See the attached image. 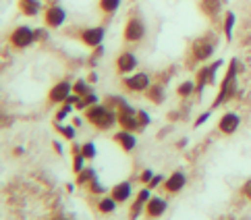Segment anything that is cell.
Instances as JSON below:
<instances>
[{
  "mask_svg": "<svg viewBox=\"0 0 251 220\" xmlns=\"http://www.w3.org/2000/svg\"><path fill=\"white\" fill-rule=\"evenodd\" d=\"M151 197H154V196H151V189H150V187L141 189V191L137 193V201H141V204H148V201H150Z\"/></svg>",
  "mask_w": 251,
  "mask_h": 220,
  "instance_id": "33",
  "label": "cell"
},
{
  "mask_svg": "<svg viewBox=\"0 0 251 220\" xmlns=\"http://www.w3.org/2000/svg\"><path fill=\"white\" fill-rule=\"evenodd\" d=\"M143 38H146V23L139 17L131 15L123 27V40L127 44H139Z\"/></svg>",
  "mask_w": 251,
  "mask_h": 220,
  "instance_id": "5",
  "label": "cell"
},
{
  "mask_svg": "<svg viewBox=\"0 0 251 220\" xmlns=\"http://www.w3.org/2000/svg\"><path fill=\"white\" fill-rule=\"evenodd\" d=\"M185 185H187V174L181 171H175L164 181V189H166V193H178V191L185 189Z\"/></svg>",
  "mask_w": 251,
  "mask_h": 220,
  "instance_id": "13",
  "label": "cell"
},
{
  "mask_svg": "<svg viewBox=\"0 0 251 220\" xmlns=\"http://www.w3.org/2000/svg\"><path fill=\"white\" fill-rule=\"evenodd\" d=\"M81 122H83V121L79 119V117H75V119H73V125H75V127H81Z\"/></svg>",
  "mask_w": 251,
  "mask_h": 220,
  "instance_id": "44",
  "label": "cell"
},
{
  "mask_svg": "<svg viewBox=\"0 0 251 220\" xmlns=\"http://www.w3.org/2000/svg\"><path fill=\"white\" fill-rule=\"evenodd\" d=\"M96 179H98V172L94 169H89V166H85V169L77 174V185H79V187H83V185L94 183Z\"/></svg>",
  "mask_w": 251,
  "mask_h": 220,
  "instance_id": "21",
  "label": "cell"
},
{
  "mask_svg": "<svg viewBox=\"0 0 251 220\" xmlns=\"http://www.w3.org/2000/svg\"><path fill=\"white\" fill-rule=\"evenodd\" d=\"M151 179H154V172H151V169H146V171L139 174V181H141V183H146V185H150Z\"/></svg>",
  "mask_w": 251,
  "mask_h": 220,
  "instance_id": "38",
  "label": "cell"
},
{
  "mask_svg": "<svg viewBox=\"0 0 251 220\" xmlns=\"http://www.w3.org/2000/svg\"><path fill=\"white\" fill-rule=\"evenodd\" d=\"M87 81H89V83H96V81H98V73H89V75H87Z\"/></svg>",
  "mask_w": 251,
  "mask_h": 220,
  "instance_id": "43",
  "label": "cell"
},
{
  "mask_svg": "<svg viewBox=\"0 0 251 220\" xmlns=\"http://www.w3.org/2000/svg\"><path fill=\"white\" fill-rule=\"evenodd\" d=\"M81 154L87 158V160H94V158L98 156L96 144H94V142H85V144H81Z\"/></svg>",
  "mask_w": 251,
  "mask_h": 220,
  "instance_id": "29",
  "label": "cell"
},
{
  "mask_svg": "<svg viewBox=\"0 0 251 220\" xmlns=\"http://www.w3.org/2000/svg\"><path fill=\"white\" fill-rule=\"evenodd\" d=\"M208 119H210V112H203V114H200V117L195 119L193 125H195V127H201L203 122H208Z\"/></svg>",
  "mask_w": 251,
  "mask_h": 220,
  "instance_id": "40",
  "label": "cell"
},
{
  "mask_svg": "<svg viewBox=\"0 0 251 220\" xmlns=\"http://www.w3.org/2000/svg\"><path fill=\"white\" fill-rule=\"evenodd\" d=\"M241 193L245 196V199H251V179L243 185V187H241Z\"/></svg>",
  "mask_w": 251,
  "mask_h": 220,
  "instance_id": "41",
  "label": "cell"
},
{
  "mask_svg": "<svg viewBox=\"0 0 251 220\" xmlns=\"http://www.w3.org/2000/svg\"><path fill=\"white\" fill-rule=\"evenodd\" d=\"M164 181H166V179L162 177V174H154V179H151V181H150V185H148V187H150V189H156V187H158V185H162Z\"/></svg>",
  "mask_w": 251,
  "mask_h": 220,
  "instance_id": "39",
  "label": "cell"
},
{
  "mask_svg": "<svg viewBox=\"0 0 251 220\" xmlns=\"http://www.w3.org/2000/svg\"><path fill=\"white\" fill-rule=\"evenodd\" d=\"M85 121L89 122V125H94L96 129L100 131H108L112 129L114 125H119V117H116V110L112 106H108V104H94V106H89L85 110Z\"/></svg>",
  "mask_w": 251,
  "mask_h": 220,
  "instance_id": "1",
  "label": "cell"
},
{
  "mask_svg": "<svg viewBox=\"0 0 251 220\" xmlns=\"http://www.w3.org/2000/svg\"><path fill=\"white\" fill-rule=\"evenodd\" d=\"M100 100H98V96L92 92V94H87V96H83V98H79V102L75 104V108H79V110H87L89 106H94V104H98Z\"/></svg>",
  "mask_w": 251,
  "mask_h": 220,
  "instance_id": "27",
  "label": "cell"
},
{
  "mask_svg": "<svg viewBox=\"0 0 251 220\" xmlns=\"http://www.w3.org/2000/svg\"><path fill=\"white\" fill-rule=\"evenodd\" d=\"M168 208V201L164 197H151L148 204H146V214L150 218H160Z\"/></svg>",
  "mask_w": 251,
  "mask_h": 220,
  "instance_id": "15",
  "label": "cell"
},
{
  "mask_svg": "<svg viewBox=\"0 0 251 220\" xmlns=\"http://www.w3.org/2000/svg\"><path fill=\"white\" fill-rule=\"evenodd\" d=\"M243 220H245V218H243Z\"/></svg>",
  "mask_w": 251,
  "mask_h": 220,
  "instance_id": "46",
  "label": "cell"
},
{
  "mask_svg": "<svg viewBox=\"0 0 251 220\" xmlns=\"http://www.w3.org/2000/svg\"><path fill=\"white\" fill-rule=\"evenodd\" d=\"M52 146H54V152H56V154H62V152H65V149H62V144H60V142H54Z\"/></svg>",
  "mask_w": 251,
  "mask_h": 220,
  "instance_id": "42",
  "label": "cell"
},
{
  "mask_svg": "<svg viewBox=\"0 0 251 220\" xmlns=\"http://www.w3.org/2000/svg\"><path fill=\"white\" fill-rule=\"evenodd\" d=\"M239 69H241L239 60L232 58L230 65H228V71H226V75H224L222 83H220V92H218V96H216V98H214V102H212V108L222 106L224 102L230 100L232 96H235V92H237V75H239Z\"/></svg>",
  "mask_w": 251,
  "mask_h": 220,
  "instance_id": "2",
  "label": "cell"
},
{
  "mask_svg": "<svg viewBox=\"0 0 251 220\" xmlns=\"http://www.w3.org/2000/svg\"><path fill=\"white\" fill-rule=\"evenodd\" d=\"M195 94V81H183L176 85V96L178 98H189Z\"/></svg>",
  "mask_w": 251,
  "mask_h": 220,
  "instance_id": "25",
  "label": "cell"
},
{
  "mask_svg": "<svg viewBox=\"0 0 251 220\" xmlns=\"http://www.w3.org/2000/svg\"><path fill=\"white\" fill-rule=\"evenodd\" d=\"M52 220H69V218H65V216H54Z\"/></svg>",
  "mask_w": 251,
  "mask_h": 220,
  "instance_id": "45",
  "label": "cell"
},
{
  "mask_svg": "<svg viewBox=\"0 0 251 220\" xmlns=\"http://www.w3.org/2000/svg\"><path fill=\"white\" fill-rule=\"evenodd\" d=\"M205 85H212V79H210V67H201L195 75V94H203Z\"/></svg>",
  "mask_w": 251,
  "mask_h": 220,
  "instance_id": "19",
  "label": "cell"
},
{
  "mask_svg": "<svg viewBox=\"0 0 251 220\" xmlns=\"http://www.w3.org/2000/svg\"><path fill=\"white\" fill-rule=\"evenodd\" d=\"M19 13L25 17H35L42 13V2L40 0H19Z\"/></svg>",
  "mask_w": 251,
  "mask_h": 220,
  "instance_id": "18",
  "label": "cell"
},
{
  "mask_svg": "<svg viewBox=\"0 0 251 220\" xmlns=\"http://www.w3.org/2000/svg\"><path fill=\"white\" fill-rule=\"evenodd\" d=\"M104 36H106V29L102 25H94V27H83L81 31L77 33L79 42L83 44L87 48H96V46H102L104 42Z\"/></svg>",
  "mask_w": 251,
  "mask_h": 220,
  "instance_id": "7",
  "label": "cell"
},
{
  "mask_svg": "<svg viewBox=\"0 0 251 220\" xmlns=\"http://www.w3.org/2000/svg\"><path fill=\"white\" fill-rule=\"evenodd\" d=\"M116 199L112 197V196H106V197H102L100 199V204H98V210H100L102 214H112L114 210H116Z\"/></svg>",
  "mask_w": 251,
  "mask_h": 220,
  "instance_id": "23",
  "label": "cell"
},
{
  "mask_svg": "<svg viewBox=\"0 0 251 220\" xmlns=\"http://www.w3.org/2000/svg\"><path fill=\"white\" fill-rule=\"evenodd\" d=\"M235 23H237V15L228 11L224 13V38H226L228 42L232 40V29H235Z\"/></svg>",
  "mask_w": 251,
  "mask_h": 220,
  "instance_id": "22",
  "label": "cell"
},
{
  "mask_svg": "<svg viewBox=\"0 0 251 220\" xmlns=\"http://www.w3.org/2000/svg\"><path fill=\"white\" fill-rule=\"evenodd\" d=\"M85 162H87V158L83 154H75L73 156V171H75V174H79L85 169Z\"/></svg>",
  "mask_w": 251,
  "mask_h": 220,
  "instance_id": "31",
  "label": "cell"
},
{
  "mask_svg": "<svg viewBox=\"0 0 251 220\" xmlns=\"http://www.w3.org/2000/svg\"><path fill=\"white\" fill-rule=\"evenodd\" d=\"M150 85H151V77L143 71H135L123 77V87L131 94H146Z\"/></svg>",
  "mask_w": 251,
  "mask_h": 220,
  "instance_id": "6",
  "label": "cell"
},
{
  "mask_svg": "<svg viewBox=\"0 0 251 220\" xmlns=\"http://www.w3.org/2000/svg\"><path fill=\"white\" fill-rule=\"evenodd\" d=\"M71 94H73V83L71 81H58V83H54L50 87L48 102L50 104H65Z\"/></svg>",
  "mask_w": 251,
  "mask_h": 220,
  "instance_id": "10",
  "label": "cell"
},
{
  "mask_svg": "<svg viewBox=\"0 0 251 220\" xmlns=\"http://www.w3.org/2000/svg\"><path fill=\"white\" fill-rule=\"evenodd\" d=\"M146 98H148L151 104H156V106L164 104V100H166V90H164V85H162V83H151V85L148 87V92H146Z\"/></svg>",
  "mask_w": 251,
  "mask_h": 220,
  "instance_id": "17",
  "label": "cell"
},
{
  "mask_svg": "<svg viewBox=\"0 0 251 220\" xmlns=\"http://www.w3.org/2000/svg\"><path fill=\"white\" fill-rule=\"evenodd\" d=\"M112 139H114V144L121 146L123 152H133V149L137 147V137H135V133H131V131H125V129L116 131Z\"/></svg>",
  "mask_w": 251,
  "mask_h": 220,
  "instance_id": "12",
  "label": "cell"
},
{
  "mask_svg": "<svg viewBox=\"0 0 251 220\" xmlns=\"http://www.w3.org/2000/svg\"><path fill=\"white\" fill-rule=\"evenodd\" d=\"M214 50H216V44L210 36H201L191 44V58L195 63H205L214 56Z\"/></svg>",
  "mask_w": 251,
  "mask_h": 220,
  "instance_id": "4",
  "label": "cell"
},
{
  "mask_svg": "<svg viewBox=\"0 0 251 220\" xmlns=\"http://www.w3.org/2000/svg\"><path fill=\"white\" fill-rule=\"evenodd\" d=\"M146 210V204H141V201H133L131 204V208H129V220H137L139 216H141V212Z\"/></svg>",
  "mask_w": 251,
  "mask_h": 220,
  "instance_id": "30",
  "label": "cell"
},
{
  "mask_svg": "<svg viewBox=\"0 0 251 220\" xmlns=\"http://www.w3.org/2000/svg\"><path fill=\"white\" fill-rule=\"evenodd\" d=\"M67 21V11L58 4H50L46 11H44V25L48 29H60Z\"/></svg>",
  "mask_w": 251,
  "mask_h": 220,
  "instance_id": "8",
  "label": "cell"
},
{
  "mask_svg": "<svg viewBox=\"0 0 251 220\" xmlns=\"http://www.w3.org/2000/svg\"><path fill=\"white\" fill-rule=\"evenodd\" d=\"M33 33H35V44L48 40V29H44V27H35Z\"/></svg>",
  "mask_w": 251,
  "mask_h": 220,
  "instance_id": "34",
  "label": "cell"
},
{
  "mask_svg": "<svg viewBox=\"0 0 251 220\" xmlns=\"http://www.w3.org/2000/svg\"><path fill=\"white\" fill-rule=\"evenodd\" d=\"M220 67H222V60H216V63L210 65V79H212V83H216V73H218Z\"/></svg>",
  "mask_w": 251,
  "mask_h": 220,
  "instance_id": "36",
  "label": "cell"
},
{
  "mask_svg": "<svg viewBox=\"0 0 251 220\" xmlns=\"http://www.w3.org/2000/svg\"><path fill=\"white\" fill-rule=\"evenodd\" d=\"M87 187H89V193H94V196H104V193H106V187L98 179L94 183H89Z\"/></svg>",
  "mask_w": 251,
  "mask_h": 220,
  "instance_id": "32",
  "label": "cell"
},
{
  "mask_svg": "<svg viewBox=\"0 0 251 220\" xmlns=\"http://www.w3.org/2000/svg\"><path fill=\"white\" fill-rule=\"evenodd\" d=\"M137 117H139V122H141V127H143V129H146L150 122H151V117H150L146 110H137Z\"/></svg>",
  "mask_w": 251,
  "mask_h": 220,
  "instance_id": "35",
  "label": "cell"
},
{
  "mask_svg": "<svg viewBox=\"0 0 251 220\" xmlns=\"http://www.w3.org/2000/svg\"><path fill=\"white\" fill-rule=\"evenodd\" d=\"M241 127V117L237 112H224L220 121H218V131L222 135H232V133H237Z\"/></svg>",
  "mask_w": 251,
  "mask_h": 220,
  "instance_id": "11",
  "label": "cell"
},
{
  "mask_svg": "<svg viewBox=\"0 0 251 220\" xmlns=\"http://www.w3.org/2000/svg\"><path fill=\"white\" fill-rule=\"evenodd\" d=\"M110 196L116 199V204H125V201H129L131 196H133V187L129 181H123V183H116L114 187L110 189Z\"/></svg>",
  "mask_w": 251,
  "mask_h": 220,
  "instance_id": "14",
  "label": "cell"
},
{
  "mask_svg": "<svg viewBox=\"0 0 251 220\" xmlns=\"http://www.w3.org/2000/svg\"><path fill=\"white\" fill-rule=\"evenodd\" d=\"M137 65H139V58L133 54V52H129V50H125V52H121L119 56H116V60H114V69H116V73L119 75H131V73H135V69H137Z\"/></svg>",
  "mask_w": 251,
  "mask_h": 220,
  "instance_id": "9",
  "label": "cell"
},
{
  "mask_svg": "<svg viewBox=\"0 0 251 220\" xmlns=\"http://www.w3.org/2000/svg\"><path fill=\"white\" fill-rule=\"evenodd\" d=\"M56 131L65 139H69V142H73V139L77 137V127L73 125V122H71V125H62V122H56Z\"/></svg>",
  "mask_w": 251,
  "mask_h": 220,
  "instance_id": "24",
  "label": "cell"
},
{
  "mask_svg": "<svg viewBox=\"0 0 251 220\" xmlns=\"http://www.w3.org/2000/svg\"><path fill=\"white\" fill-rule=\"evenodd\" d=\"M200 11L208 19H216L222 13V0H200Z\"/></svg>",
  "mask_w": 251,
  "mask_h": 220,
  "instance_id": "16",
  "label": "cell"
},
{
  "mask_svg": "<svg viewBox=\"0 0 251 220\" xmlns=\"http://www.w3.org/2000/svg\"><path fill=\"white\" fill-rule=\"evenodd\" d=\"M73 106H75V104H71V102H65V104H60V108H58V112H56L54 121H56V122H62V121H67V119L71 117V112H73Z\"/></svg>",
  "mask_w": 251,
  "mask_h": 220,
  "instance_id": "28",
  "label": "cell"
},
{
  "mask_svg": "<svg viewBox=\"0 0 251 220\" xmlns=\"http://www.w3.org/2000/svg\"><path fill=\"white\" fill-rule=\"evenodd\" d=\"M121 4H123V0H98V8L104 15H114L121 8Z\"/></svg>",
  "mask_w": 251,
  "mask_h": 220,
  "instance_id": "20",
  "label": "cell"
},
{
  "mask_svg": "<svg viewBox=\"0 0 251 220\" xmlns=\"http://www.w3.org/2000/svg\"><path fill=\"white\" fill-rule=\"evenodd\" d=\"M102 56H104V46H96V48H94L92 58H89V63L96 65V60H98V58H102Z\"/></svg>",
  "mask_w": 251,
  "mask_h": 220,
  "instance_id": "37",
  "label": "cell"
},
{
  "mask_svg": "<svg viewBox=\"0 0 251 220\" xmlns=\"http://www.w3.org/2000/svg\"><path fill=\"white\" fill-rule=\"evenodd\" d=\"M8 44L15 50H25L35 44V33L29 25H17V27L8 33Z\"/></svg>",
  "mask_w": 251,
  "mask_h": 220,
  "instance_id": "3",
  "label": "cell"
},
{
  "mask_svg": "<svg viewBox=\"0 0 251 220\" xmlns=\"http://www.w3.org/2000/svg\"><path fill=\"white\" fill-rule=\"evenodd\" d=\"M73 94L77 96H87V94H92V85H89L87 79H77V81L73 83Z\"/></svg>",
  "mask_w": 251,
  "mask_h": 220,
  "instance_id": "26",
  "label": "cell"
}]
</instances>
